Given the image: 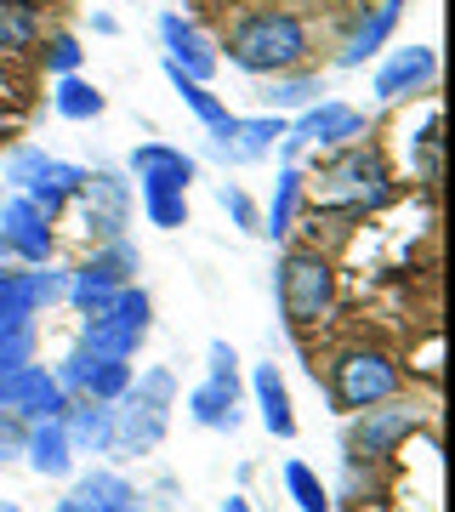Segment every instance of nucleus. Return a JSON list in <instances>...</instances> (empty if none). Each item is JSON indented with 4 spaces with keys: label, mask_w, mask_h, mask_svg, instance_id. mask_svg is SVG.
<instances>
[{
    "label": "nucleus",
    "mask_w": 455,
    "mask_h": 512,
    "mask_svg": "<svg viewBox=\"0 0 455 512\" xmlns=\"http://www.w3.org/2000/svg\"><path fill=\"white\" fill-rule=\"evenodd\" d=\"M228 57H234L245 74H285L308 57V29H302L291 12H256V18H245L234 29Z\"/></svg>",
    "instance_id": "f257e3e1"
},
{
    "label": "nucleus",
    "mask_w": 455,
    "mask_h": 512,
    "mask_svg": "<svg viewBox=\"0 0 455 512\" xmlns=\"http://www.w3.org/2000/svg\"><path fill=\"white\" fill-rule=\"evenodd\" d=\"M171 393H177L171 370H148V376H137V387H126L120 404L109 410V444H120V450H154V444L165 439Z\"/></svg>",
    "instance_id": "f03ea898"
},
{
    "label": "nucleus",
    "mask_w": 455,
    "mask_h": 512,
    "mask_svg": "<svg viewBox=\"0 0 455 512\" xmlns=\"http://www.w3.org/2000/svg\"><path fill=\"white\" fill-rule=\"evenodd\" d=\"M143 336H148V296L126 285L97 313H86V342L80 348L103 353V359H131V353L143 348Z\"/></svg>",
    "instance_id": "7ed1b4c3"
},
{
    "label": "nucleus",
    "mask_w": 455,
    "mask_h": 512,
    "mask_svg": "<svg viewBox=\"0 0 455 512\" xmlns=\"http://www.w3.org/2000/svg\"><path fill=\"white\" fill-rule=\"evenodd\" d=\"M336 296V274L319 251H291L279 262V308L291 325H313Z\"/></svg>",
    "instance_id": "20e7f679"
},
{
    "label": "nucleus",
    "mask_w": 455,
    "mask_h": 512,
    "mask_svg": "<svg viewBox=\"0 0 455 512\" xmlns=\"http://www.w3.org/2000/svg\"><path fill=\"white\" fill-rule=\"evenodd\" d=\"M6 183H18L35 194V205L52 217L57 205L69 200L74 188H86V171L69 160H52V154H40V148H18L12 160H6Z\"/></svg>",
    "instance_id": "39448f33"
},
{
    "label": "nucleus",
    "mask_w": 455,
    "mask_h": 512,
    "mask_svg": "<svg viewBox=\"0 0 455 512\" xmlns=\"http://www.w3.org/2000/svg\"><path fill=\"white\" fill-rule=\"evenodd\" d=\"M0 410H12L23 421H46L69 410V387L40 365H12L0 370Z\"/></svg>",
    "instance_id": "423d86ee"
},
{
    "label": "nucleus",
    "mask_w": 455,
    "mask_h": 512,
    "mask_svg": "<svg viewBox=\"0 0 455 512\" xmlns=\"http://www.w3.org/2000/svg\"><path fill=\"white\" fill-rule=\"evenodd\" d=\"M399 393V365L387 353H347L336 365V404L342 410H370Z\"/></svg>",
    "instance_id": "0eeeda50"
},
{
    "label": "nucleus",
    "mask_w": 455,
    "mask_h": 512,
    "mask_svg": "<svg viewBox=\"0 0 455 512\" xmlns=\"http://www.w3.org/2000/svg\"><path fill=\"white\" fill-rule=\"evenodd\" d=\"M319 183H330V200L342 205H376L387 200V160L376 148H347Z\"/></svg>",
    "instance_id": "6e6552de"
},
{
    "label": "nucleus",
    "mask_w": 455,
    "mask_h": 512,
    "mask_svg": "<svg viewBox=\"0 0 455 512\" xmlns=\"http://www.w3.org/2000/svg\"><path fill=\"white\" fill-rule=\"evenodd\" d=\"M131 274H137V256H131V245H120V239H114L109 251L91 256L86 268H80V274L69 279L74 308H80V313H97L114 291H126V279H131Z\"/></svg>",
    "instance_id": "1a4fd4ad"
},
{
    "label": "nucleus",
    "mask_w": 455,
    "mask_h": 512,
    "mask_svg": "<svg viewBox=\"0 0 455 512\" xmlns=\"http://www.w3.org/2000/svg\"><path fill=\"white\" fill-rule=\"evenodd\" d=\"M57 382L74 387V393H86V399H120L131 387V365L126 359H103V353L91 348H74L69 359H63V370H57Z\"/></svg>",
    "instance_id": "9d476101"
},
{
    "label": "nucleus",
    "mask_w": 455,
    "mask_h": 512,
    "mask_svg": "<svg viewBox=\"0 0 455 512\" xmlns=\"http://www.w3.org/2000/svg\"><path fill=\"white\" fill-rule=\"evenodd\" d=\"M416 433V410L410 404H387V410H359V421H353V433H347V444L359 450L364 461H382L399 450V439H410Z\"/></svg>",
    "instance_id": "9b49d317"
},
{
    "label": "nucleus",
    "mask_w": 455,
    "mask_h": 512,
    "mask_svg": "<svg viewBox=\"0 0 455 512\" xmlns=\"http://www.w3.org/2000/svg\"><path fill=\"white\" fill-rule=\"evenodd\" d=\"M364 131V114L347 109V103H319V109H308L302 120H296V131L285 137V154H302V148H330V143H347V137H359Z\"/></svg>",
    "instance_id": "f8f14e48"
},
{
    "label": "nucleus",
    "mask_w": 455,
    "mask_h": 512,
    "mask_svg": "<svg viewBox=\"0 0 455 512\" xmlns=\"http://www.w3.org/2000/svg\"><path fill=\"white\" fill-rule=\"evenodd\" d=\"M131 171H137L143 194H188V183H194V171H200V165L188 160L182 148L143 143V148H131Z\"/></svg>",
    "instance_id": "ddd939ff"
},
{
    "label": "nucleus",
    "mask_w": 455,
    "mask_h": 512,
    "mask_svg": "<svg viewBox=\"0 0 455 512\" xmlns=\"http://www.w3.org/2000/svg\"><path fill=\"white\" fill-rule=\"evenodd\" d=\"M0 239H6V251L29 256V262H46L52 256V228H46V211L35 200L0 205Z\"/></svg>",
    "instance_id": "4468645a"
},
{
    "label": "nucleus",
    "mask_w": 455,
    "mask_h": 512,
    "mask_svg": "<svg viewBox=\"0 0 455 512\" xmlns=\"http://www.w3.org/2000/svg\"><path fill=\"white\" fill-rule=\"evenodd\" d=\"M23 456L40 478H69L74 473V444L63 433V416H46V421H29V439H23Z\"/></svg>",
    "instance_id": "2eb2a0df"
},
{
    "label": "nucleus",
    "mask_w": 455,
    "mask_h": 512,
    "mask_svg": "<svg viewBox=\"0 0 455 512\" xmlns=\"http://www.w3.org/2000/svg\"><path fill=\"white\" fill-rule=\"evenodd\" d=\"M160 40H165V63H177V69L194 74V80H211L217 52L205 46V35L194 29V23H182L177 12H165V18H160Z\"/></svg>",
    "instance_id": "dca6fc26"
},
{
    "label": "nucleus",
    "mask_w": 455,
    "mask_h": 512,
    "mask_svg": "<svg viewBox=\"0 0 455 512\" xmlns=\"http://www.w3.org/2000/svg\"><path fill=\"white\" fill-rule=\"evenodd\" d=\"M433 74H438L433 46H399V52L387 57V69L376 74V97H382V103H399L404 92H416V86H427Z\"/></svg>",
    "instance_id": "f3484780"
},
{
    "label": "nucleus",
    "mask_w": 455,
    "mask_h": 512,
    "mask_svg": "<svg viewBox=\"0 0 455 512\" xmlns=\"http://www.w3.org/2000/svg\"><path fill=\"white\" fill-rule=\"evenodd\" d=\"M188 416L200 421V427H222V433H234L239 427V376H211L188 393Z\"/></svg>",
    "instance_id": "a211bd4d"
},
{
    "label": "nucleus",
    "mask_w": 455,
    "mask_h": 512,
    "mask_svg": "<svg viewBox=\"0 0 455 512\" xmlns=\"http://www.w3.org/2000/svg\"><path fill=\"white\" fill-rule=\"evenodd\" d=\"M251 393H256V410H262V427L273 439H296V410H291V393H285V376L273 365H256Z\"/></svg>",
    "instance_id": "6ab92c4d"
},
{
    "label": "nucleus",
    "mask_w": 455,
    "mask_h": 512,
    "mask_svg": "<svg viewBox=\"0 0 455 512\" xmlns=\"http://www.w3.org/2000/svg\"><path fill=\"white\" fill-rule=\"evenodd\" d=\"M399 12H404V0H382V6H376V12H370V18L359 23V35L347 40V52H342V63H347V69H359L364 57H376V52H382V40L393 35V23H399Z\"/></svg>",
    "instance_id": "aec40b11"
},
{
    "label": "nucleus",
    "mask_w": 455,
    "mask_h": 512,
    "mask_svg": "<svg viewBox=\"0 0 455 512\" xmlns=\"http://www.w3.org/2000/svg\"><path fill=\"white\" fill-rule=\"evenodd\" d=\"M63 433H69L74 450H109V410H103V399H91L86 410H74L69 421H63Z\"/></svg>",
    "instance_id": "412c9836"
},
{
    "label": "nucleus",
    "mask_w": 455,
    "mask_h": 512,
    "mask_svg": "<svg viewBox=\"0 0 455 512\" xmlns=\"http://www.w3.org/2000/svg\"><path fill=\"white\" fill-rule=\"evenodd\" d=\"M273 137H285V126H279V114L273 120H234V137H228V160H256V154H268Z\"/></svg>",
    "instance_id": "4be33fe9"
},
{
    "label": "nucleus",
    "mask_w": 455,
    "mask_h": 512,
    "mask_svg": "<svg viewBox=\"0 0 455 512\" xmlns=\"http://www.w3.org/2000/svg\"><path fill=\"white\" fill-rule=\"evenodd\" d=\"M74 495H86V501H97V507H109V512H137L143 501H137V490H131L120 473H91L74 484Z\"/></svg>",
    "instance_id": "5701e85b"
},
{
    "label": "nucleus",
    "mask_w": 455,
    "mask_h": 512,
    "mask_svg": "<svg viewBox=\"0 0 455 512\" xmlns=\"http://www.w3.org/2000/svg\"><path fill=\"white\" fill-rule=\"evenodd\" d=\"M40 35V18L29 0H0V52H23V46H35Z\"/></svg>",
    "instance_id": "b1692460"
},
{
    "label": "nucleus",
    "mask_w": 455,
    "mask_h": 512,
    "mask_svg": "<svg viewBox=\"0 0 455 512\" xmlns=\"http://www.w3.org/2000/svg\"><path fill=\"white\" fill-rule=\"evenodd\" d=\"M285 490H291V501L302 512H330V490L319 484V473L308 461H285Z\"/></svg>",
    "instance_id": "393cba45"
},
{
    "label": "nucleus",
    "mask_w": 455,
    "mask_h": 512,
    "mask_svg": "<svg viewBox=\"0 0 455 512\" xmlns=\"http://www.w3.org/2000/svg\"><path fill=\"white\" fill-rule=\"evenodd\" d=\"M52 103H57L63 120H97V114H103V92L86 86V80H74V74H63V86H57Z\"/></svg>",
    "instance_id": "a878e982"
},
{
    "label": "nucleus",
    "mask_w": 455,
    "mask_h": 512,
    "mask_svg": "<svg viewBox=\"0 0 455 512\" xmlns=\"http://www.w3.org/2000/svg\"><path fill=\"white\" fill-rule=\"evenodd\" d=\"M319 92H325L319 74H291V80L273 74V86L262 97H268V109H308V103H319Z\"/></svg>",
    "instance_id": "bb28decb"
},
{
    "label": "nucleus",
    "mask_w": 455,
    "mask_h": 512,
    "mask_svg": "<svg viewBox=\"0 0 455 512\" xmlns=\"http://www.w3.org/2000/svg\"><path fill=\"white\" fill-rule=\"evenodd\" d=\"M296 200H302V171H296V165H285V171H279V194H273V211H268V228H262V234H273V239L291 234Z\"/></svg>",
    "instance_id": "cd10ccee"
},
{
    "label": "nucleus",
    "mask_w": 455,
    "mask_h": 512,
    "mask_svg": "<svg viewBox=\"0 0 455 512\" xmlns=\"http://www.w3.org/2000/svg\"><path fill=\"white\" fill-rule=\"evenodd\" d=\"M35 308H40L35 274H0V325L6 319H29Z\"/></svg>",
    "instance_id": "c85d7f7f"
},
{
    "label": "nucleus",
    "mask_w": 455,
    "mask_h": 512,
    "mask_svg": "<svg viewBox=\"0 0 455 512\" xmlns=\"http://www.w3.org/2000/svg\"><path fill=\"white\" fill-rule=\"evenodd\" d=\"M29 353H35V325L29 319H6L0 325V370L29 365Z\"/></svg>",
    "instance_id": "c756f323"
},
{
    "label": "nucleus",
    "mask_w": 455,
    "mask_h": 512,
    "mask_svg": "<svg viewBox=\"0 0 455 512\" xmlns=\"http://www.w3.org/2000/svg\"><path fill=\"white\" fill-rule=\"evenodd\" d=\"M154 228H182L188 222V194H143Z\"/></svg>",
    "instance_id": "7c9ffc66"
},
{
    "label": "nucleus",
    "mask_w": 455,
    "mask_h": 512,
    "mask_svg": "<svg viewBox=\"0 0 455 512\" xmlns=\"http://www.w3.org/2000/svg\"><path fill=\"white\" fill-rule=\"evenodd\" d=\"M23 416H12V410H0V456H23Z\"/></svg>",
    "instance_id": "2f4dec72"
},
{
    "label": "nucleus",
    "mask_w": 455,
    "mask_h": 512,
    "mask_svg": "<svg viewBox=\"0 0 455 512\" xmlns=\"http://www.w3.org/2000/svg\"><path fill=\"white\" fill-rule=\"evenodd\" d=\"M421 177H427V183H438V120H427V126H421Z\"/></svg>",
    "instance_id": "473e14b6"
},
{
    "label": "nucleus",
    "mask_w": 455,
    "mask_h": 512,
    "mask_svg": "<svg viewBox=\"0 0 455 512\" xmlns=\"http://www.w3.org/2000/svg\"><path fill=\"white\" fill-rule=\"evenodd\" d=\"M222 211H228V217H234L239 228H251V234H256V205L245 200L239 188H222Z\"/></svg>",
    "instance_id": "72a5a7b5"
},
{
    "label": "nucleus",
    "mask_w": 455,
    "mask_h": 512,
    "mask_svg": "<svg viewBox=\"0 0 455 512\" xmlns=\"http://www.w3.org/2000/svg\"><path fill=\"white\" fill-rule=\"evenodd\" d=\"M46 63H52L57 74H74V69H80V40H69V35L52 40V57H46Z\"/></svg>",
    "instance_id": "f704fd0d"
},
{
    "label": "nucleus",
    "mask_w": 455,
    "mask_h": 512,
    "mask_svg": "<svg viewBox=\"0 0 455 512\" xmlns=\"http://www.w3.org/2000/svg\"><path fill=\"white\" fill-rule=\"evenodd\" d=\"M234 348H228V342H211V376H234Z\"/></svg>",
    "instance_id": "c9c22d12"
},
{
    "label": "nucleus",
    "mask_w": 455,
    "mask_h": 512,
    "mask_svg": "<svg viewBox=\"0 0 455 512\" xmlns=\"http://www.w3.org/2000/svg\"><path fill=\"white\" fill-rule=\"evenodd\" d=\"M57 512H109V507H97V501H86V495H63V501H57Z\"/></svg>",
    "instance_id": "e433bc0d"
},
{
    "label": "nucleus",
    "mask_w": 455,
    "mask_h": 512,
    "mask_svg": "<svg viewBox=\"0 0 455 512\" xmlns=\"http://www.w3.org/2000/svg\"><path fill=\"white\" fill-rule=\"evenodd\" d=\"M222 512H251V501H245V495H228V501H222Z\"/></svg>",
    "instance_id": "4c0bfd02"
},
{
    "label": "nucleus",
    "mask_w": 455,
    "mask_h": 512,
    "mask_svg": "<svg viewBox=\"0 0 455 512\" xmlns=\"http://www.w3.org/2000/svg\"><path fill=\"white\" fill-rule=\"evenodd\" d=\"M0 512H23V507H18V501H0Z\"/></svg>",
    "instance_id": "58836bf2"
}]
</instances>
